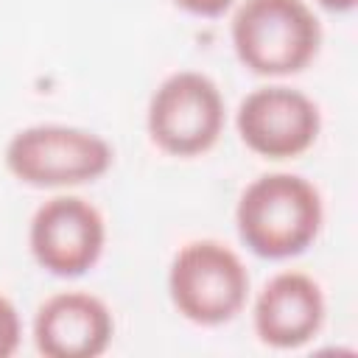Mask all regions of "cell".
<instances>
[{
    "instance_id": "6da1fadb",
    "label": "cell",
    "mask_w": 358,
    "mask_h": 358,
    "mask_svg": "<svg viewBox=\"0 0 358 358\" xmlns=\"http://www.w3.org/2000/svg\"><path fill=\"white\" fill-rule=\"evenodd\" d=\"M324 207L319 190L296 173H263L249 182L235 207L243 246L266 260L302 255L322 229Z\"/></svg>"
},
{
    "instance_id": "7a4b0ae2",
    "label": "cell",
    "mask_w": 358,
    "mask_h": 358,
    "mask_svg": "<svg viewBox=\"0 0 358 358\" xmlns=\"http://www.w3.org/2000/svg\"><path fill=\"white\" fill-rule=\"evenodd\" d=\"M322 25L305 0H243L232 17V48L257 76L302 73L319 53Z\"/></svg>"
},
{
    "instance_id": "3957f363",
    "label": "cell",
    "mask_w": 358,
    "mask_h": 358,
    "mask_svg": "<svg viewBox=\"0 0 358 358\" xmlns=\"http://www.w3.org/2000/svg\"><path fill=\"white\" fill-rule=\"evenodd\" d=\"M168 294L187 322L204 327L227 324L249 299V271L227 243L213 238L190 241L171 260Z\"/></svg>"
},
{
    "instance_id": "277c9868",
    "label": "cell",
    "mask_w": 358,
    "mask_h": 358,
    "mask_svg": "<svg viewBox=\"0 0 358 358\" xmlns=\"http://www.w3.org/2000/svg\"><path fill=\"white\" fill-rule=\"evenodd\" d=\"M112 145L87 129L39 123L20 129L6 145V168L31 187H70L101 179L112 168Z\"/></svg>"
},
{
    "instance_id": "5b68a950",
    "label": "cell",
    "mask_w": 358,
    "mask_h": 358,
    "mask_svg": "<svg viewBox=\"0 0 358 358\" xmlns=\"http://www.w3.org/2000/svg\"><path fill=\"white\" fill-rule=\"evenodd\" d=\"M227 123V103L218 84L196 70L171 73L151 95L145 126L157 148L173 157L210 151Z\"/></svg>"
},
{
    "instance_id": "8992f818",
    "label": "cell",
    "mask_w": 358,
    "mask_h": 358,
    "mask_svg": "<svg viewBox=\"0 0 358 358\" xmlns=\"http://www.w3.org/2000/svg\"><path fill=\"white\" fill-rule=\"evenodd\" d=\"M28 246L39 268L53 277H81L103 255L106 221L81 196H53L31 218Z\"/></svg>"
},
{
    "instance_id": "52a82bcc",
    "label": "cell",
    "mask_w": 358,
    "mask_h": 358,
    "mask_svg": "<svg viewBox=\"0 0 358 358\" xmlns=\"http://www.w3.org/2000/svg\"><path fill=\"white\" fill-rule=\"evenodd\" d=\"M235 126L249 151L266 159H291L305 154L322 129V115L313 98L285 84L252 90L238 112Z\"/></svg>"
},
{
    "instance_id": "ba28073f",
    "label": "cell",
    "mask_w": 358,
    "mask_h": 358,
    "mask_svg": "<svg viewBox=\"0 0 358 358\" xmlns=\"http://www.w3.org/2000/svg\"><path fill=\"white\" fill-rule=\"evenodd\" d=\"M112 336V310L87 291H59L34 316V344L48 358H95L106 352Z\"/></svg>"
},
{
    "instance_id": "9c48e42d",
    "label": "cell",
    "mask_w": 358,
    "mask_h": 358,
    "mask_svg": "<svg viewBox=\"0 0 358 358\" xmlns=\"http://www.w3.org/2000/svg\"><path fill=\"white\" fill-rule=\"evenodd\" d=\"M255 333L263 344L277 350H296L308 344L324 324L322 285L305 271H277L255 296Z\"/></svg>"
},
{
    "instance_id": "30bf717a",
    "label": "cell",
    "mask_w": 358,
    "mask_h": 358,
    "mask_svg": "<svg viewBox=\"0 0 358 358\" xmlns=\"http://www.w3.org/2000/svg\"><path fill=\"white\" fill-rule=\"evenodd\" d=\"M22 336V322L8 296L0 294V358H8L17 352Z\"/></svg>"
},
{
    "instance_id": "8fae6325",
    "label": "cell",
    "mask_w": 358,
    "mask_h": 358,
    "mask_svg": "<svg viewBox=\"0 0 358 358\" xmlns=\"http://www.w3.org/2000/svg\"><path fill=\"white\" fill-rule=\"evenodd\" d=\"M173 3L196 17H221L235 6V0H173Z\"/></svg>"
},
{
    "instance_id": "7c38bea8",
    "label": "cell",
    "mask_w": 358,
    "mask_h": 358,
    "mask_svg": "<svg viewBox=\"0 0 358 358\" xmlns=\"http://www.w3.org/2000/svg\"><path fill=\"white\" fill-rule=\"evenodd\" d=\"M316 3L327 11H352L358 0H316Z\"/></svg>"
}]
</instances>
